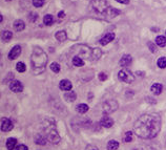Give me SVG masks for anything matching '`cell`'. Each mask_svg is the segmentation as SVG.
<instances>
[{
    "label": "cell",
    "mask_w": 166,
    "mask_h": 150,
    "mask_svg": "<svg viewBox=\"0 0 166 150\" xmlns=\"http://www.w3.org/2000/svg\"><path fill=\"white\" fill-rule=\"evenodd\" d=\"M59 87H60L61 90H65V92H71V87H73V85H71V83L69 82L68 80H62V81H60Z\"/></svg>",
    "instance_id": "obj_12"
},
{
    "label": "cell",
    "mask_w": 166,
    "mask_h": 150,
    "mask_svg": "<svg viewBox=\"0 0 166 150\" xmlns=\"http://www.w3.org/2000/svg\"><path fill=\"white\" fill-rule=\"evenodd\" d=\"M118 77L121 81H123V82L125 83H132L133 82V80H135V76L128 69H126V68L121 69L120 72L118 73Z\"/></svg>",
    "instance_id": "obj_5"
},
{
    "label": "cell",
    "mask_w": 166,
    "mask_h": 150,
    "mask_svg": "<svg viewBox=\"0 0 166 150\" xmlns=\"http://www.w3.org/2000/svg\"><path fill=\"white\" fill-rule=\"evenodd\" d=\"M41 133L46 137V140L53 144H58L60 142V136L57 131L55 122L46 119L41 124Z\"/></svg>",
    "instance_id": "obj_3"
},
{
    "label": "cell",
    "mask_w": 166,
    "mask_h": 150,
    "mask_svg": "<svg viewBox=\"0 0 166 150\" xmlns=\"http://www.w3.org/2000/svg\"><path fill=\"white\" fill-rule=\"evenodd\" d=\"M132 60L133 59L129 55H124L120 60V65L122 66V67H127V66L132 63Z\"/></svg>",
    "instance_id": "obj_13"
},
{
    "label": "cell",
    "mask_w": 166,
    "mask_h": 150,
    "mask_svg": "<svg viewBox=\"0 0 166 150\" xmlns=\"http://www.w3.org/2000/svg\"><path fill=\"white\" fill-rule=\"evenodd\" d=\"M16 69L18 70L19 73H24L26 70V66L23 62H18L16 65Z\"/></svg>",
    "instance_id": "obj_27"
},
{
    "label": "cell",
    "mask_w": 166,
    "mask_h": 150,
    "mask_svg": "<svg viewBox=\"0 0 166 150\" xmlns=\"http://www.w3.org/2000/svg\"><path fill=\"white\" fill-rule=\"evenodd\" d=\"M56 39L58 41H60V42H62V41H64L66 39V33L64 31H59L56 33Z\"/></svg>",
    "instance_id": "obj_23"
},
{
    "label": "cell",
    "mask_w": 166,
    "mask_h": 150,
    "mask_svg": "<svg viewBox=\"0 0 166 150\" xmlns=\"http://www.w3.org/2000/svg\"><path fill=\"white\" fill-rule=\"evenodd\" d=\"M162 85L160 84V83H155L152 86V92L155 93V95H160L161 92H162Z\"/></svg>",
    "instance_id": "obj_19"
},
{
    "label": "cell",
    "mask_w": 166,
    "mask_h": 150,
    "mask_svg": "<svg viewBox=\"0 0 166 150\" xmlns=\"http://www.w3.org/2000/svg\"><path fill=\"white\" fill-rule=\"evenodd\" d=\"M101 55H102V53H101V51L99 50V48H95V50L93 51V59L94 60H98V59L101 57Z\"/></svg>",
    "instance_id": "obj_29"
},
{
    "label": "cell",
    "mask_w": 166,
    "mask_h": 150,
    "mask_svg": "<svg viewBox=\"0 0 166 150\" xmlns=\"http://www.w3.org/2000/svg\"><path fill=\"white\" fill-rule=\"evenodd\" d=\"M16 145H17V140L14 139V137H10L6 141V148L9 150L16 149Z\"/></svg>",
    "instance_id": "obj_15"
},
{
    "label": "cell",
    "mask_w": 166,
    "mask_h": 150,
    "mask_svg": "<svg viewBox=\"0 0 166 150\" xmlns=\"http://www.w3.org/2000/svg\"><path fill=\"white\" fill-rule=\"evenodd\" d=\"M156 44L160 47H163V46L166 45V38L163 36H158L156 38Z\"/></svg>",
    "instance_id": "obj_21"
},
{
    "label": "cell",
    "mask_w": 166,
    "mask_h": 150,
    "mask_svg": "<svg viewBox=\"0 0 166 150\" xmlns=\"http://www.w3.org/2000/svg\"><path fill=\"white\" fill-rule=\"evenodd\" d=\"M6 1H11V0H6Z\"/></svg>",
    "instance_id": "obj_39"
},
{
    "label": "cell",
    "mask_w": 166,
    "mask_h": 150,
    "mask_svg": "<svg viewBox=\"0 0 166 150\" xmlns=\"http://www.w3.org/2000/svg\"><path fill=\"white\" fill-rule=\"evenodd\" d=\"M84 150H99V149L96 146H94V145H87Z\"/></svg>",
    "instance_id": "obj_36"
},
{
    "label": "cell",
    "mask_w": 166,
    "mask_h": 150,
    "mask_svg": "<svg viewBox=\"0 0 166 150\" xmlns=\"http://www.w3.org/2000/svg\"><path fill=\"white\" fill-rule=\"evenodd\" d=\"M119 3H123V4H127L129 2V0H116Z\"/></svg>",
    "instance_id": "obj_37"
},
{
    "label": "cell",
    "mask_w": 166,
    "mask_h": 150,
    "mask_svg": "<svg viewBox=\"0 0 166 150\" xmlns=\"http://www.w3.org/2000/svg\"><path fill=\"white\" fill-rule=\"evenodd\" d=\"M13 129V123L7 118H3L1 121V130L2 131H11Z\"/></svg>",
    "instance_id": "obj_9"
},
{
    "label": "cell",
    "mask_w": 166,
    "mask_h": 150,
    "mask_svg": "<svg viewBox=\"0 0 166 150\" xmlns=\"http://www.w3.org/2000/svg\"><path fill=\"white\" fill-rule=\"evenodd\" d=\"M165 34H166V32H165Z\"/></svg>",
    "instance_id": "obj_40"
},
{
    "label": "cell",
    "mask_w": 166,
    "mask_h": 150,
    "mask_svg": "<svg viewBox=\"0 0 166 150\" xmlns=\"http://www.w3.org/2000/svg\"><path fill=\"white\" fill-rule=\"evenodd\" d=\"M158 66L160 68H165L166 67V58L165 57H161L158 59V62H157Z\"/></svg>",
    "instance_id": "obj_28"
},
{
    "label": "cell",
    "mask_w": 166,
    "mask_h": 150,
    "mask_svg": "<svg viewBox=\"0 0 166 150\" xmlns=\"http://www.w3.org/2000/svg\"><path fill=\"white\" fill-rule=\"evenodd\" d=\"M10 89L13 92H21L23 90V86H22V83L20 81L14 80L10 83Z\"/></svg>",
    "instance_id": "obj_7"
},
{
    "label": "cell",
    "mask_w": 166,
    "mask_h": 150,
    "mask_svg": "<svg viewBox=\"0 0 166 150\" xmlns=\"http://www.w3.org/2000/svg\"><path fill=\"white\" fill-rule=\"evenodd\" d=\"M76 108L79 114H85V112L88 111V106L86 104H79Z\"/></svg>",
    "instance_id": "obj_25"
},
{
    "label": "cell",
    "mask_w": 166,
    "mask_h": 150,
    "mask_svg": "<svg viewBox=\"0 0 166 150\" xmlns=\"http://www.w3.org/2000/svg\"><path fill=\"white\" fill-rule=\"evenodd\" d=\"M100 124H101V126L106 127V128H110V127H111L114 125V120L111 119V118L107 117V115H104L102 119H101Z\"/></svg>",
    "instance_id": "obj_10"
},
{
    "label": "cell",
    "mask_w": 166,
    "mask_h": 150,
    "mask_svg": "<svg viewBox=\"0 0 166 150\" xmlns=\"http://www.w3.org/2000/svg\"><path fill=\"white\" fill-rule=\"evenodd\" d=\"M91 7L96 13H105V11L108 9L107 1L106 0H93L91 2Z\"/></svg>",
    "instance_id": "obj_4"
},
{
    "label": "cell",
    "mask_w": 166,
    "mask_h": 150,
    "mask_svg": "<svg viewBox=\"0 0 166 150\" xmlns=\"http://www.w3.org/2000/svg\"><path fill=\"white\" fill-rule=\"evenodd\" d=\"M99 79H100V81H105L106 79H107V76H106V73H101L100 75H99Z\"/></svg>",
    "instance_id": "obj_35"
},
{
    "label": "cell",
    "mask_w": 166,
    "mask_h": 150,
    "mask_svg": "<svg viewBox=\"0 0 166 150\" xmlns=\"http://www.w3.org/2000/svg\"><path fill=\"white\" fill-rule=\"evenodd\" d=\"M118 108V104L116 101H107L103 104V112L104 114H111Z\"/></svg>",
    "instance_id": "obj_6"
},
{
    "label": "cell",
    "mask_w": 166,
    "mask_h": 150,
    "mask_svg": "<svg viewBox=\"0 0 166 150\" xmlns=\"http://www.w3.org/2000/svg\"><path fill=\"white\" fill-rule=\"evenodd\" d=\"M43 22L45 25H52L54 22V17L52 15H45L43 18Z\"/></svg>",
    "instance_id": "obj_26"
},
{
    "label": "cell",
    "mask_w": 166,
    "mask_h": 150,
    "mask_svg": "<svg viewBox=\"0 0 166 150\" xmlns=\"http://www.w3.org/2000/svg\"><path fill=\"white\" fill-rule=\"evenodd\" d=\"M121 12L120 11H118V9H113V7H108L107 9L105 11V13H104V15L105 16H107V17H116V16H118L119 14H120Z\"/></svg>",
    "instance_id": "obj_14"
},
{
    "label": "cell",
    "mask_w": 166,
    "mask_h": 150,
    "mask_svg": "<svg viewBox=\"0 0 166 150\" xmlns=\"http://www.w3.org/2000/svg\"><path fill=\"white\" fill-rule=\"evenodd\" d=\"M161 129V120L158 115L146 114L135 122L133 131L141 139H153Z\"/></svg>",
    "instance_id": "obj_1"
},
{
    "label": "cell",
    "mask_w": 166,
    "mask_h": 150,
    "mask_svg": "<svg viewBox=\"0 0 166 150\" xmlns=\"http://www.w3.org/2000/svg\"><path fill=\"white\" fill-rule=\"evenodd\" d=\"M46 137L43 136L42 133H38L36 137H35V142L36 144H39V145H45L46 144Z\"/></svg>",
    "instance_id": "obj_16"
},
{
    "label": "cell",
    "mask_w": 166,
    "mask_h": 150,
    "mask_svg": "<svg viewBox=\"0 0 166 150\" xmlns=\"http://www.w3.org/2000/svg\"><path fill=\"white\" fill-rule=\"evenodd\" d=\"M15 150H29V148L25 146V145L20 144V145H18V146L16 147V149H15Z\"/></svg>",
    "instance_id": "obj_34"
},
{
    "label": "cell",
    "mask_w": 166,
    "mask_h": 150,
    "mask_svg": "<svg viewBox=\"0 0 166 150\" xmlns=\"http://www.w3.org/2000/svg\"><path fill=\"white\" fill-rule=\"evenodd\" d=\"M64 15H65V14H64V12H60V13H59V15H58V16H59V18H63V17H64Z\"/></svg>",
    "instance_id": "obj_38"
},
{
    "label": "cell",
    "mask_w": 166,
    "mask_h": 150,
    "mask_svg": "<svg viewBox=\"0 0 166 150\" xmlns=\"http://www.w3.org/2000/svg\"><path fill=\"white\" fill-rule=\"evenodd\" d=\"M73 64L77 66V67H80V66H83L84 65V61L82 58L80 57H73Z\"/></svg>",
    "instance_id": "obj_24"
},
{
    "label": "cell",
    "mask_w": 166,
    "mask_h": 150,
    "mask_svg": "<svg viewBox=\"0 0 166 150\" xmlns=\"http://www.w3.org/2000/svg\"><path fill=\"white\" fill-rule=\"evenodd\" d=\"M119 148V143L115 140H111L107 143V149L108 150H117Z\"/></svg>",
    "instance_id": "obj_22"
},
{
    "label": "cell",
    "mask_w": 166,
    "mask_h": 150,
    "mask_svg": "<svg viewBox=\"0 0 166 150\" xmlns=\"http://www.w3.org/2000/svg\"><path fill=\"white\" fill-rule=\"evenodd\" d=\"M132 140H133L132 132H126V133H125V137H124V141L126 142V143H129Z\"/></svg>",
    "instance_id": "obj_32"
},
{
    "label": "cell",
    "mask_w": 166,
    "mask_h": 150,
    "mask_svg": "<svg viewBox=\"0 0 166 150\" xmlns=\"http://www.w3.org/2000/svg\"><path fill=\"white\" fill-rule=\"evenodd\" d=\"M20 54H21V47L19 45H15L9 53V59L10 60H15V59H17L20 56Z\"/></svg>",
    "instance_id": "obj_8"
},
{
    "label": "cell",
    "mask_w": 166,
    "mask_h": 150,
    "mask_svg": "<svg viewBox=\"0 0 166 150\" xmlns=\"http://www.w3.org/2000/svg\"><path fill=\"white\" fill-rule=\"evenodd\" d=\"M46 63H48V56H46L45 51L40 47H34L31 56V64L32 70L35 75L43 73L45 69Z\"/></svg>",
    "instance_id": "obj_2"
},
{
    "label": "cell",
    "mask_w": 166,
    "mask_h": 150,
    "mask_svg": "<svg viewBox=\"0 0 166 150\" xmlns=\"http://www.w3.org/2000/svg\"><path fill=\"white\" fill-rule=\"evenodd\" d=\"M24 28H25V23L22 20H16L14 22V28L16 29L17 32L23 31Z\"/></svg>",
    "instance_id": "obj_17"
},
{
    "label": "cell",
    "mask_w": 166,
    "mask_h": 150,
    "mask_svg": "<svg viewBox=\"0 0 166 150\" xmlns=\"http://www.w3.org/2000/svg\"><path fill=\"white\" fill-rule=\"evenodd\" d=\"M148 47H149V50H150L152 53H156V51H157V47H156V45L152 42L148 43Z\"/></svg>",
    "instance_id": "obj_33"
},
{
    "label": "cell",
    "mask_w": 166,
    "mask_h": 150,
    "mask_svg": "<svg viewBox=\"0 0 166 150\" xmlns=\"http://www.w3.org/2000/svg\"><path fill=\"white\" fill-rule=\"evenodd\" d=\"M12 37H13V34L9 31H3L1 33V39H2V41H4V42H9V41L12 39Z\"/></svg>",
    "instance_id": "obj_18"
},
{
    "label": "cell",
    "mask_w": 166,
    "mask_h": 150,
    "mask_svg": "<svg viewBox=\"0 0 166 150\" xmlns=\"http://www.w3.org/2000/svg\"><path fill=\"white\" fill-rule=\"evenodd\" d=\"M33 4L35 7H41L44 4V0H33Z\"/></svg>",
    "instance_id": "obj_31"
},
{
    "label": "cell",
    "mask_w": 166,
    "mask_h": 150,
    "mask_svg": "<svg viewBox=\"0 0 166 150\" xmlns=\"http://www.w3.org/2000/svg\"><path fill=\"white\" fill-rule=\"evenodd\" d=\"M76 97L77 96L75 92H69L64 95V99H65V101H68V102H74L76 100Z\"/></svg>",
    "instance_id": "obj_20"
},
{
    "label": "cell",
    "mask_w": 166,
    "mask_h": 150,
    "mask_svg": "<svg viewBox=\"0 0 166 150\" xmlns=\"http://www.w3.org/2000/svg\"><path fill=\"white\" fill-rule=\"evenodd\" d=\"M114 39H115V35H114L113 33H108V34L104 35L102 38H101L100 43L102 44V45H107V44L110 42H111Z\"/></svg>",
    "instance_id": "obj_11"
},
{
    "label": "cell",
    "mask_w": 166,
    "mask_h": 150,
    "mask_svg": "<svg viewBox=\"0 0 166 150\" xmlns=\"http://www.w3.org/2000/svg\"><path fill=\"white\" fill-rule=\"evenodd\" d=\"M51 69L53 70L54 73H59V72H60V65H59L58 63H56V62L52 63V64H51Z\"/></svg>",
    "instance_id": "obj_30"
}]
</instances>
